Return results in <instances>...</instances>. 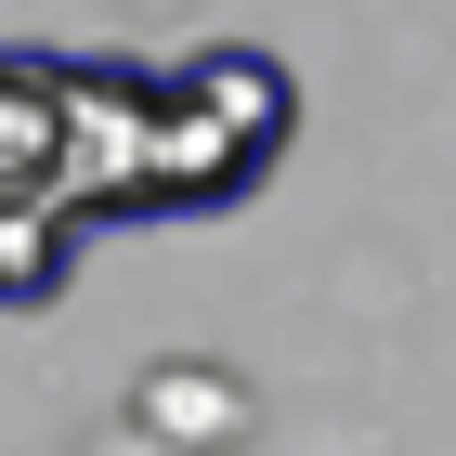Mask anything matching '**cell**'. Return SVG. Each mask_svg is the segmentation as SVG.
Segmentation results:
<instances>
[{"mask_svg":"<svg viewBox=\"0 0 456 456\" xmlns=\"http://www.w3.org/2000/svg\"><path fill=\"white\" fill-rule=\"evenodd\" d=\"M53 196H66V66L0 53V209L53 222Z\"/></svg>","mask_w":456,"mask_h":456,"instance_id":"cell-1","label":"cell"},{"mask_svg":"<svg viewBox=\"0 0 456 456\" xmlns=\"http://www.w3.org/2000/svg\"><path fill=\"white\" fill-rule=\"evenodd\" d=\"M78 261V222H39V209H0V300H39V287Z\"/></svg>","mask_w":456,"mask_h":456,"instance_id":"cell-2","label":"cell"}]
</instances>
